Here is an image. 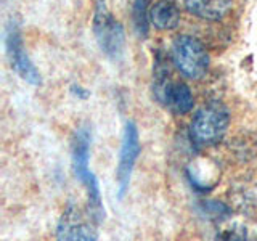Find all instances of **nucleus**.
<instances>
[{
	"label": "nucleus",
	"mask_w": 257,
	"mask_h": 241,
	"mask_svg": "<svg viewBox=\"0 0 257 241\" xmlns=\"http://www.w3.org/2000/svg\"><path fill=\"white\" fill-rule=\"evenodd\" d=\"M153 93L163 108L177 116L188 114L195 106L191 88L172 77L171 66L166 60L158 58L153 72Z\"/></svg>",
	"instance_id": "obj_1"
},
{
	"label": "nucleus",
	"mask_w": 257,
	"mask_h": 241,
	"mask_svg": "<svg viewBox=\"0 0 257 241\" xmlns=\"http://www.w3.org/2000/svg\"><path fill=\"white\" fill-rule=\"evenodd\" d=\"M90 129L87 126H82L77 129L74 134V140H72V166H74V172L79 182L84 185L88 198V209L95 214V217L100 222L104 217V209L101 203L100 187L96 182V177L92 174L90 167H88V158H90Z\"/></svg>",
	"instance_id": "obj_2"
},
{
	"label": "nucleus",
	"mask_w": 257,
	"mask_h": 241,
	"mask_svg": "<svg viewBox=\"0 0 257 241\" xmlns=\"http://www.w3.org/2000/svg\"><path fill=\"white\" fill-rule=\"evenodd\" d=\"M230 124V112L225 103L211 100L203 104L193 116L190 124L191 140L198 147H211L219 143Z\"/></svg>",
	"instance_id": "obj_3"
},
{
	"label": "nucleus",
	"mask_w": 257,
	"mask_h": 241,
	"mask_svg": "<svg viewBox=\"0 0 257 241\" xmlns=\"http://www.w3.org/2000/svg\"><path fill=\"white\" fill-rule=\"evenodd\" d=\"M171 60L174 68L190 80L203 79L209 71V53L206 47L193 36H177L172 40Z\"/></svg>",
	"instance_id": "obj_4"
},
{
	"label": "nucleus",
	"mask_w": 257,
	"mask_h": 241,
	"mask_svg": "<svg viewBox=\"0 0 257 241\" xmlns=\"http://www.w3.org/2000/svg\"><path fill=\"white\" fill-rule=\"evenodd\" d=\"M93 36L98 42L100 50L111 60H119L125 48V32L104 0H98L93 13Z\"/></svg>",
	"instance_id": "obj_5"
},
{
	"label": "nucleus",
	"mask_w": 257,
	"mask_h": 241,
	"mask_svg": "<svg viewBox=\"0 0 257 241\" xmlns=\"http://www.w3.org/2000/svg\"><path fill=\"white\" fill-rule=\"evenodd\" d=\"M100 220L88 209L71 204L56 227V241H98Z\"/></svg>",
	"instance_id": "obj_6"
},
{
	"label": "nucleus",
	"mask_w": 257,
	"mask_h": 241,
	"mask_svg": "<svg viewBox=\"0 0 257 241\" xmlns=\"http://www.w3.org/2000/svg\"><path fill=\"white\" fill-rule=\"evenodd\" d=\"M140 155V137L139 129L135 123L127 120L122 132V142H120V151H119V163L116 171V180H117V190L119 196L122 198L131 183V177L134 166L137 163V158Z\"/></svg>",
	"instance_id": "obj_7"
},
{
	"label": "nucleus",
	"mask_w": 257,
	"mask_h": 241,
	"mask_svg": "<svg viewBox=\"0 0 257 241\" xmlns=\"http://www.w3.org/2000/svg\"><path fill=\"white\" fill-rule=\"evenodd\" d=\"M5 44H7V53H8V58H10L13 71L23 80H26L28 84L40 85V82H42V76H40V72L34 66V63H32L31 58L28 56V52L23 44L21 32L15 23H12L7 29Z\"/></svg>",
	"instance_id": "obj_8"
},
{
	"label": "nucleus",
	"mask_w": 257,
	"mask_h": 241,
	"mask_svg": "<svg viewBox=\"0 0 257 241\" xmlns=\"http://www.w3.org/2000/svg\"><path fill=\"white\" fill-rule=\"evenodd\" d=\"M185 10L206 21H220L233 8V0H185Z\"/></svg>",
	"instance_id": "obj_9"
},
{
	"label": "nucleus",
	"mask_w": 257,
	"mask_h": 241,
	"mask_svg": "<svg viewBox=\"0 0 257 241\" xmlns=\"http://www.w3.org/2000/svg\"><path fill=\"white\" fill-rule=\"evenodd\" d=\"M150 24L159 31H171L180 24V10L172 0H159L151 7Z\"/></svg>",
	"instance_id": "obj_10"
},
{
	"label": "nucleus",
	"mask_w": 257,
	"mask_h": 241,
	"mask_svg": "<svg viewBox=\"0 0 257 241\" xmlns=\"http://www.w3.org/2000/svg\"><path fill=\"white\" fill-rule=\"evenodd\" d=\"M151 4L153 0H134L132 2V21L137 34L140 37L148 36Z\"/></svg>",
	"instance_id": "obj_11"
},
{
	"label": "nucleus",
	"mask_w": 257,
	"mask_h": 241,
	"mask_svg": "<svg viewBox=\"0 0 257 241\" xmlns=\"http://www.w3.org/2000/svg\"><path fill=\"white\" fill-rule=\"evenodd\" d=\"M217 241H246V231L243 228H228L220 233Z\"/></svg>",
	"instance_id": "obj_12"
},
{
	"label": "nucleus",
	"mask_w": 257,
	"mask_h": 241,
	"mask_svg": "<svg viewBox=\"0 0 257 241\" xmlns=\"http://www.w3.org/2000/svg\"><path fill=\"white\" fill-rule=\"evenodd\" d=\"M71 92L72 93H79L77 96H80V98H87V96H88V92L85 90V88L79 87V85H72L71 87Z\"/></svg>",
	"instance_id": "obj_13"
},
{
	"label": "nucleus",
	"mask_w": 257,
	"mask_h": 241,
	"mask_svg": "<svg viewBox=\"0 0 257 241\" xmlns=\"http://www.w3.org/2000/svg\"><path fill=\"white\" fill-rule=\"evenodd\" d=\"M172 2H175V4H182V5H183V4H185V0H172Z\"/></svg>",
	"instance_id": "obj_14"
}]
</instances>
